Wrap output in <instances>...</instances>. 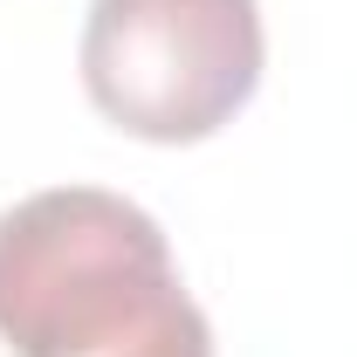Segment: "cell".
<instances>
[{"label":"cell","mask_w":357,"mask_h":357,"mask_svg":"<svg viewBox=\"0 0 357 357\" xmlns=\"http://www.w3.org/2000/svg\"><path fill=\"white\" fill-rule=\"evenodd\" d=\"M0 344L14 357H213V330L144 206L48 185L0 213Z\"/></svg>","instance_id":"cell-1"},{"label":"cell","mask_w":357,"mask_h":357,"mask_svg":"<svg viewBox=\"0 0 357 357\" xmlns=\"http://www.w3.org/2000/svg\"><path fill=\"white\" fill-rule=\"evenodd\" d=\"M255 0H89L83 89L103 124L144 144H199L261 89Z\"/></svg>","instance_id":"cell-2"}]
</instances>
